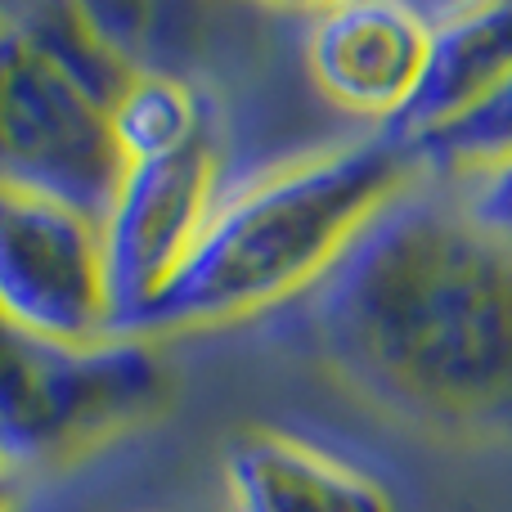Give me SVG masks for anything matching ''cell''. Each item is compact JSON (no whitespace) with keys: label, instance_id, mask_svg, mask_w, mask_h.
<instances>
[{"label":"cell","instance_id":"cell-8","mask_svg":"<svg viewBox=\"0 0 512 512\" xmlns=\"http://www.w3.org/2000/svg\"><path fill=\"white\" fill-rule=\"evenodd\" d=\"M512 72V0L459 5L427 18V54L409 104L382 131L400 144H418L459 122Z\"/></svg>","mask_w":512,"mask_h":512},{"label":"cell","instance_id":"cell-2","mask_svg":"<svg viewBox=\"0 0 512 512\" xmlns=\"http://www.w3.org/2000/svg\"><path fill=\"white\" fill-rule=\"evenodd\" d=\"M418 176L414 149L378 131L274 167L216 198L203 239L149 306L135 337L234 324L310 292L355 234Z\"/></svg>","mask_w":512,"mask_h":512},{"label":"cell","instance_id":"cell-9","mask_svg":"<svg viewBox=\"0 0 512 512\" xmlns=\"http://www.w3.org/2000/svg\"><path fill=\"white\" fill-rule=\"evenodd\" d=\"M225 495L230 512H396L369 472L274 427H252L230 445Z\"/></svg>","mask_w":512,"mask_h":512},{"label":"cell","instance_id":"cell-7","mask_svg":"<svg viewBox=\"0 0 512 512\" xmlns=\"http://www.w3.org/2000/svg\"><path fill=\"white\" fill-rule=\"evenodd\" d=\"M427 54V18L409 5H333L306 32L315 86L337 108L378 117L382 126L409 104Z\"/></svg>","mask_w":512,"mask_h":512},{"label":"cell","instance_id":"cell-11","mask_svg":"<svg viewBox=\"0 0 512 512\" xmlns=\"http://www.w3.org/2000/svg\"><path fill=\"white\" fill-rule=\"evenodd\" d=\"M409 149L418 158V171H436V176L481 180L486 171L512 162V72L459 122L441 126Z\"/></svg>","mask_w":512,"mask_h":512},{"label":"cell","instance_id":"cell-13","mask_svg":"<svg viewBox=\"0 0 512 512\" xmlns=\"http://www.w3.org/2000/svg\"><path fill=\"white\" fill-rule=\"evenodd\" d=\"M23 504V472L0 454V512H18Z\"/></svg>","mask_w":512,"mask_h":512},{"label":"cell","instance_id":"cell-10","mask_svg":"<svg viewBox=\"0 0 512 512\" xmlns=\"http://www.w3.org/2000/svg\"><path fill=\"white\" fill-rule=\"evenodd\" d=\"M113 122V144L126 167L144 162H167L180 153L198 149L203 140V104L194 86L158 68H135L122 95L108 108Z\"/></svg>","mask_w":512,"mask_h":512},{"label":"cell","instance_id":"cell-12","mask_svg":"<svg viewBox=\"0 0 512 512\" xmlns=\"http://www.w3.org/2000/svg\"><path fill=\"white\" fill-rule=\"evenodd\" d=\"M463 203H468L472 221H477L481 230H490V234H499V239L512 243V162L486 171L481 180H472Z\"/></svg>","mask_w":512,"mask_h":512},{"label":"cell","instance_id":"cell-6","mask_svg":"<svg viewBox=\"0 0 512 512\" xmlns=\"http://www.w3.org/2000/svg\"><path fill=\"white\" fill-rule=\"evenodd\" d=\"M212 144L167 162L126 167L108 212L99 216L117 333H140L149 306L189 261L216 207Z\"/></svg>","mask_w":512,"mask_h":512},{"label":"cell","instance_id":"cell-1","mask_svg":"<svg viewBox=\"0 0 512 512\" xmlns=\"http://www.w3.org/2000/svg\"><path fill=\"white\" fill-rule=\"evenodd\" d=\"M324 364L382 414L512 445V243L468 203L396 194L310 288Z\"/></svg>","mask_w":512,"mask_h":512},{"label":"cell","instance_id":"cell-5","mask_svg":"<svg viewBox=\"0 0 512 512\" xmlns=\"http://www.w3.org/2000/svg\"><path fill=\"white\" fill-rule=\"evenodd\" d=\"M0 319L59 346L122 337L95 216L0 180Z\"/></svg>","mask_w":512,"mask_h":512},{"label":"cell","instance_id":"cell-4","mask_svg":"<svg viewBox=\"0 0 512 512\" xmlns=\"http://www.w3.org/2000/svg\"><path fill=\"white\" fill-rule=\"evenodd\" d=\"M167 400L171 378L149 337L59 346L0 319V454L23 477L135 432Z\"/></svg>","mask_w":512,"mask_h":512},{"label":"cell","instance_id":"cell-3","mask_svg":"<svg viewBox=\"0 0 512 512\" xmlns=\"http://www.w3.org/2000/svg\"><path fill=\"white\" fill-rule=\"evenodd\" d=\"M131 72L95 9H0V180L99 221L126 171L108 108Z\"/></svg>","mask_w":512,"mask_h":512}]
</instances>
